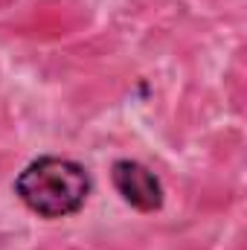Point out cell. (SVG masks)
<instances>
[{
  "label": "cell",
  "mask_w": 247,
  "mask_h": 250,
  "mask_svg": "<svg viewBox=\"0 0 247 250\" xmlns=\"http://www.w3.org/2000/svg\"><path fill=\"white\" fill-rule=\"evenodd\" d=\"M15 195L41 218H67L84 207L90 195V175L76 160L53 154L38 157L18 175Z\"/></svg>",
  "instance_id": "1"
},
{
  "label": "cell",
  "mask_w": 247,
  "mask_h": 250,
  "mask_svg": "<svg viewBox=\"0 0 247 250\" xmlns=\"http://www.w3.org/2000/svg\"><path fill=\"white\" fill-rule=\"evenodd\" d=\"M111 178H114L117 192L123 195V201L131 204L134 209L154 212L163 207V184L148 166L137 160H117L111 169Z\"/></svg>",
  "instance_id": "2"
}]
</instances>
